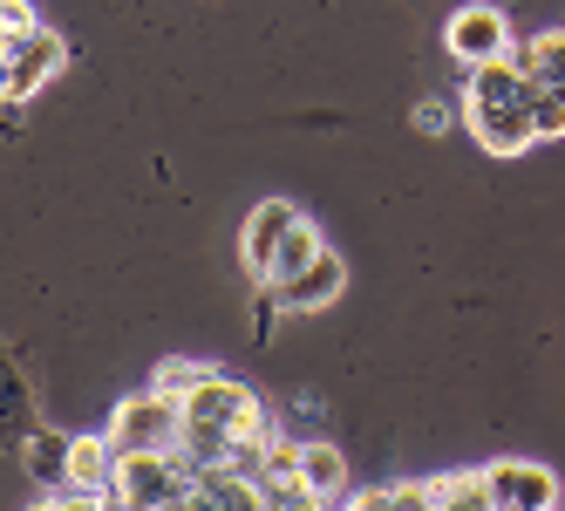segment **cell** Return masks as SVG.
<instances>
[{
  "instance_id": "1",
  "label": "cell",
  "mask_w": 565,
  "mask_h": 511,
  "mask_svg": "<svg viewBox=\"0 0 565 511\" xmlns=\"http://www.w3.org/2000/svg\"><path fill=\"white\" fill-rule=\"evenodd\" d=\"M191 485H198V470L178 457V450H124L116 457V504H130V511H157V504H184L191 511Z\"/></svg>"
},
{
  "instance_id": "2",
  "label": "cell",
  "mask_w": 565,
  "mask_h": 511,
  "mask_svg": "<svg viewBox=\"0 0 565 511\" xmlns=\"http://www.w3.org/2000/svg\"><path fill=\"white\" fill-rule=\"evenodd\" d=\"M109 444H116V457H124V450H178V444H184V403L164 396L157 382L137 388V396L116 403V416H109Z\"/></svg>"
},
{
  "instance_id": "3",
  "label": "cell",
  "mask_w": 565,
  "mask_h": 511,
  "mask_svg": "<svg viewBox=\"0 0 565 511\" xmlns=\"http://www.w3.org/2000/svg\"><path fill=\"white\" fill-rule=\"evenodd\" d=\"M62 68H68V42L55 28H42V21L14 28V49L0 62V103H28L34 89H49Z\"/></svg>"
},
{
  "instance_id": "4",
  "label": "cell",
  "mask_w": 565,
  "mask_h": 511,
  "mask_svg": "<svg viewBox=\"0 0 565 511\" xmlns=\"http://www.w3.org/2000/svg\"><path fill=\"white\" fill-rule=\"evenodd\" d=\"M184 416H198V423H218V429H232V437H266L273 429V416L259 409V396L246 382H232V375H205L184 396Z\"/></svg>"
},
{
  "instance_id": "5",
  "label": "cell",
  "mask_w": 565,
  "mask_h": 511,
  "mask_svg": "<svg viewBox=\"0 0 565 511\" xmlns=\"http://www.w3.org/2000/svg\"><path fill=\"white\" fill-rule=\"evenodd\" d=\"M483 485H491V511H552L565 491L545 464H524V457H498L483 464Z\"/></svg>"
},
{
  "instance_id": "6",
  "label": "cell",
  "mask_w": 565,
  "mask_h": 511,
  "mask_svg": "<svg viewBox=\"0 0 565 511\" xmlns=\"http://www.w3.org/2000/svg\"><path fill=\"white\" fill-rule=\"evenodd\" d=\"M463 124L483 150H498V157H518V150H532L539 143V124H532V103H463Z\"/></svg>"
},
{
  "instance_id": "7",
  "label": "cell",
  "mask_w": 565,
  "mask_h": 511,
  "mask_svg": "<svg viewBox=\"0 0 565 511\" xmlns=\"http://www.w3.org/2000/svg\"><path fill=\"white\" fill-rule=\"evenodd\" d=\"M443 42H450V55H457L463 68H477V62H498V55L511 49V21L477 0V8H457V14H450Z\"/></svg>"
},
{
  "instance_id": "8",
  "label": "cell",
  "mask_w": 565,
  "mask_h": 511,
  "mask_svg": "<svg viewBox=\"0 0 565 511\" xmlns=\"http://www.w3.org/2000/svg\"><path fill=\"white\" fill-rule=\"evenodd\" d=\"M307 212L294 205V199H259L253 205V219H246V232H238V259H246V273L266 287V266H273V253H279V239L300 225Z\"/></svg>"
},
{
  "instance_id": "9",
  "label": "cell",
  "mask_w": 565,
  "mask_h": 511,
  "mask_svg": "<svg viewBox=\"0 0 565 511\" xmlns=\"http://www.w3.org/2000/svg\"><path fill=\"white\" fill-rule=\"evenodd\" d=\"M266 294H279V307H294V313H320V307H334V300L348 294V259L320 246V259L300 273V280H287V287H266Z\"/></svg>"
},
{
  "instance_id": "10",
  "label": "cell",
  "mask_w": 565,
  "mask_h": 511,
  "mask_svg": "<svg viewBox=\"0 0 565 511\" xmlns=\"http://www.w3.org/2000/svg\"><path fill=\"white\" fill-rule=\"evenodd\" d=\"M259 498H266V504H279V511L313 504V491H307V464H300V444H294V437H273V444H266V464H259Z\"/></svg>"
},
{
  "instance_id": "11",
  "label": "cell",
  "mask_w": 565,
  "mask_h": 511,
  "mask_svg": "<svg viewBox=\"0 0 565 511\" xmlns=\"http://www.w3.org/2000/svg\"><path fill=\"white\" fill-rule=\"evenodd\" d=\"M253 504H266L259 478H246V470H232V464H198L191 511H253Z\"/></svg>"
},
{
  "instance_id": "12",
  "label": "cell",
  "mask_w": 565,
  "mask_h": 511,
  "mask_svg": "<svg viewBox=\"0 0 565 511\" xmlns=\"http://www.w3.org/2000/svg\"><path fill=\"white\" fill-rule=\"evenodd\" d=\"M109 478H116V444H109V429H103V437H68V485H89V491H103V498L116 504Z\"/></svg>"
},
{
  "instance_id": "13",
  "label": "cell",
  "mask_w": 565,
  "mask_h": 511,
  "mask_svg": "<svg viewBox=\"0 0 565 511\" xmlns=\"http://www.w3.org/2000/svg\"><path fill=\"white\" fill-rule=\"evenodd\" d=\"M518 96H532V75H524L511 55H498V62H477V68H470V89H463V103H518Z\"/></svg>"
},
{
  "instance_id": "14",
  "label": "cell",
  "mask_w": 565,
  "mask_h": 511,
  "mask_svg": "<svg viewBox=\"0 0 565 511\" xmlns=\"http://www.w3.org/2000/svg\"><path fill=\"white\" fill-rule=\"evenodd\" d=\"M300 464H307V491H313V504L348 498V450H341V444H300Z\"/></svg>"
},
{
  "instance_id": "15",
  "label": "cell",
  "mask_w": 565,
  "mask_h": 511,
  "mask_svg": "<svg viewBox=\"0 0 565 511\" xmlns=\"http://www.w3.org/2000/svg\"><path fill=\"white\" fill-rule=\"evenodd\" d=\"M21 457H28V478L34 485H62L68 478V437L49 423H34L28 437H21Z\"/></svg>"
},
{
  "instance_id": "16",
  "label": "cell",
  "mask_w": 565,
  "mask_h": 511,
  "mask_svg": "<svg viewBox=\"0 0 565 511\" xmlns=\"http://www.w3.org/2000/svg\"><path fill=\"white\" fill-rule=\"evenodd\" d=\"M320 246H328V239H320V232L300 219V225L287 232V239H279V253H273V266H266V287H287V280H300V273L320 259Z\"/></svg>"
},
{
  "instance_id": "17",
  "label": "cell",
  "mask_w": 565,
  "mask_h": 511,
  "mask_svg": "<svg viewBox=\"0 0 565 511\" xmlns=\"http://www.w3.org/2000/svg\"><path fill=\"white\" fill-rule=\"evenodd\" d=\"M34 429V416H28V382H21V369L8 362V348H0V444L8 437H28Z\"/></svg>"
},
{
  "instance_id": "18",
  "label": "cell",
  "mask_w": 565,
  "mask_h": 511,
  "mask_svg": "<svg viewBox=\"0 0 565 511\" xmlns=\"http://www.w3.org/2000/svg\"><path fill=\"white\" fill-rule=\"evenodd\" d=\"M348 504L354 511H423L436 498H429V485H375V491H348Z\"/></svg>"
},
{
  "instance_id": "19",
  "label": "cell",
  "mask_w": 565,
  "mask_h": 511,
  "mask_svg": "<svg viewBox=\"0 0 565 511\" xmlns=\"http://www.w3.org/2000/svg\"><path fill=\"white\" fill-rule=\"evenodd\" d=\"M532 124H539V143H552V137H565V89L558 83H532Z\"/></svg>"
},
{
  "instance_id": "20",
  "label": "cell",
  "mask_w": 565,
  "mask_h": 511,
  "mask_svg": "<svg viewBox=\"0 0 565 511\" xmlns=\"http://www.w3.org/2000/svg\"><path fill=\"white\" fill-rule=\"evenodd\" d=\"M436 504H470V511H491V485H483V470H463V478H443L429 485Z\"/></svg>"
},
{
  "instance_id": "21",
  "label": "cell",
  "mask_w": 565,
  "mask_h": 511,
  "mask_svg": "<svg viewBox=\"0 0 565 511\" xmlns=\"http://www.w3.org/2000/svg\"><path fill=\"white\" fill-rule=\"evenodd\" d=\"M532 83H558L565 89V28L532 34Z\"/></svg>"
},
{
  "instance_id": "22",
  "label": "cell",
  "mask_w": 565,
  "mask_h": 511,
  "mask_svg": "<svg viewBox=\"0 0 565 511\" xmlns=\"http://www.w3.org/2000/svg\"><path fill=\"white\" fill-rule=\"evenodd\" d=\"M205 375H218V369H212V362H164V369H157V388L184 403V396H191V388L205 382Z\"/></svg>"
},
{
  "instance_id": "23",
  "label": "cell",
  "mask_w": 565,
  "mask_h": 511,
  "mask_svg": "<svg viewBox=\"0 0 565 511\" xmlns=\"http://www.w3.org/2000/svg\"><path fill=\"white\" fill-rule=\"evenodd\" d=\"M416 130H423V137H443V130H450V103H436V96L416 103Z\"/></svg>"
}]
</instances>
